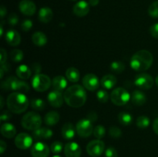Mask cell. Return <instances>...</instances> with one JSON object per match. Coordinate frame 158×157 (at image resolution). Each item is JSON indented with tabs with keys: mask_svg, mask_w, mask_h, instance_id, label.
<instances>
[{
	"mask_svg": "<svg viewBox=\"0 0 158 157\" xmlns=\"http://www.w3.org/2000/svg\"><path fill=\"white\" fill-rule=\"evenodd\" d=\"M64 101L73 108L82 107L86 103L87 95L85 89L80 85H73L66 89L63 94Z\"/></svg>",
	"mask_w": 158,
	"mask_h": 157,
	"instance_id": "obj_1",
	"label": "cell"
},
{
	"mask_svg": "<svg viewBox=\"0 0 158 157\" xmlns=\"http://www.w3.org/2000/svg\"><path fill=\"white\" fill-rule=\"evenodd\" d=\"M154 62L152 54L148 50H140L131 57L130 65L137 72H144L151 68Z\"/></svg>",
	"mask_w": 158,
	"mask_h": 157,
	"instance_id": "obj_2",
	"label": "cell"
},
{
	"mask_svg": "<svg viewBox=\"0 0 158 157\" xmlns=\"http://www.w3.org/2000/svg\"><path fill=\"white\" fill-rule=\"evenodd\" d=\"M8 109L13 113L20 114L29 107V101L24 93L19 92H12L6 100Z\"/></svg>",
	"mask_w": 158,
	"mask_h": 157,
	"instance_id": "obj_3",
	"label": "cell"
},
{
	"mask_svg": "<svg viewBox=\"0 0 158 157\" xmlns=\"http://www.w3.org/2000/svg\"><path fill=\"white\" fill-rule=\"evenodd\" d=\"M42 120L40 114L35 112H29L23 115L21 124L24 129L30 131H35L41 127Z\"/></svg>",
	"mask_w": 158,
	"mask_h": 157,
	"instance_id": "obj_4",
	"label": "cell"
},
{
	"mask_svg": "<svg viewBox=\"0 0 158 157\" xmlns=\"http://www.w3.org/2000/svg\"><path fill=\"white\" fill-rule=\"evenodd\" d=\"M52 85L50 78L45 74H37L32 79V88L37 92H45L48 90Z\"/></svg>",
	"mask_w": 158,
	"mask_h": 157,
	"instance_id": "obj_5",
	"label": "cell"
},
{
	"mask_svg": "<svg viewBox=\"0 0 158 157\" xmlns=\"http://www.w3.org/2000/svg\"><path fill=\"white\" fill-rule=\"evenodd\" d=\"M110 99L114 105L118 106H122L126 105L131 99V95L127 90L121 87L114 89L111 92Z\"/></svg>",
	"mask_w": 158,
	"mask_h": 157,
	"instance_id": "obj_6",
	"label": "cell"
},
{
	"mask_svg": "<svg viewBox=\"0 0 158 157\" xmlns=\"http://www.w3.org/2000/svg\"><path fill=\"white\" fill-rule=\"evenodd\" d=\"M94 129L93 123L87 119H83L80 120L76 126L77 133L82 138H87L90 136L94 132Z\"/></svg>",
	"mask_w": 158,
	"mask_h": 157,
	"instance_id": "obj_7",
	"label": "cell"
},
{
	"mask_svg": "<svg viewBox=\"0 0 158 157\" xmlns=\"http://www.w3.org/2000/svg\"><path fill=\"white\" fill-rule=\"evenodd\" d=\"M154 78L150 74L141 72L136 75L134 84L142 89H149L154 86Z\"/></svg>",
	"mask_w": 158,
	"mask_h": 157,
	"instance_id": "obj_8",
	"label": "cell"
},
{
	"mask_svg": "<svg viewBox=\"0 0 158 157\" xmlns=\"http://www.w3.org/2000/svg\"><path fill=\"white\" fill-rule=\"evenodd\" d=\"M105 144L100 139H95L89 142L86 146V152L90 156L98 157L104 152Z\"/></svg>",
	"mask_w": 158,
	"mask_h": 157,
	"instance_id": "obj_9",
	"label": "cell"
},
{
	"mask_svg": "<svg viewBox=\"0 0 158 157\" xmlns=\"http://www.w3.org/2000/svg\"><path fill=\"white\" fill-rule=\"evenodd\" d=\"M32 137L26 132L19 133L15 139V145L19 149H27L32 145Z\"/></svg>",
	"mask_w": 158,
	"mask_h": 157,
	"instance_id": "obj_10",
	"label": "cell"
},
{
	"mask_svg": "<svg viewBox=\"0 0 158 157\" xmlns=\"http://www.w3.org/2000/svg\"><path fill=\"white\" fill-rule=\"evenodd\" d=\"M31 155L32 157H48L49 155V148L46 143L38 142L31 148Z\"/></svg>",
	"mask_w": 158,
	"mask_h": 157,
	"instance_id": "obj_11",
	"label": "cell"
},
{
	"mask_svg": "<svg viewBox=\"0 0 158 157\" xmlns=\"http://www.w3.org/2000/svg\"><path fill=\"white\" fill-rule=\"evenodd\" d=\"M83 85L87 90L95 91L100 86V81L97 75L93 73H89L83 77Z\"/></svg>",
	"mask_w": 158,
	"mask_h": 157,
	"instance_id": "obj_12",
	"label": "cell"
},
{
	"mask_svg": "<svg viewBox=\"0 0 158 157\" xmlns=\"http://www.w3.org/2000/svg\"><path fill=\"white\" fill-rule=\"evenodd\" d=\"M47 99L50 106L54 108H60L63 106L64 96L61 92L53 89L48 94Z\"/></svg>",
	"mask_w": 158,
	"mask_h": 157,
	"instance_id": "obj_13",
	"label": "cell"
},
{
	"mask_svg": "<svg viewBox=\"0 0 158 157\" xmlns=\"http://www.w3.org/2000/svg\"><path fill=\"white\" fill-rule=\"evenodd\" d=\"M19 9L23 15L31 16L35 13L36 6L35 3L30 0H22L19 4Z\"/></svg>",
	"mask_w": 158,
	"mask_h": 157,
	"instance_id": "obj_14",
	"label": "cell"
},
{
	"mask_svg": "<svg viewBox=\"0 0 158 157\" xmlns=\"http://www.w3.org/2000/svg\"><path fill=\"white\" fill-rule=\"evenodd\" d=\"M64 153L66 157H80L81 148L78 143L70 142L66 143L64 147Z\"/></svg>",
	"mask_w": 158,
	"mask_h": 157,
	"instance_id": "obj_15",
	"label": "cell"
},
{
	"mask_svg": "<svg viewBox=\"0 0 158 157\" xmlns=\"http://www.w3.org/2000/svg\"><path fill=\"white\" fill-rule=\"evenodd\" d=\"M73 13L78 17H84L89 13V4L84 0L79 1L78 2L74 5L73 8Z\"/></svg>",
	"mask_w": 158,
	"mask_h": 157,
	"instance_id": "obj_16",
	"label": "cell"
},
{
	"mask_svg": "<svg viewBox=\"0 0 158 157\" xmlns=\"http://www.w3.org/2000/svg\"><path fill=\"white\" fill-rule=\"evenodd\" d=\"M6 40L11 46H17L21 42L20 34L15 29H9L6 33Z\"/></svg>",
	"mask_w": 158,
	"mask_h": 157,
	"instance_id": "obj_17",
	"label": "cell"
},
{
	"mask_svg": "<svg viewBox=\"0 0 158 157\" xmlns=\"http://www.w3.org/2000/svg\"><path fill=\"white\" fill-rule=\"evenodd\" d=\"M53 135V132L50 129L46 127H40V129L33 131L32 132V137L35 140L40 139H49Z\"/></svg>",
	"mask_w": 158,
	"mask_h": 157,
	"instance_id": "obj_18",
	"label": "cell"
},
{
	"mask_svg": "<svg viewBox=\"0 0 158 157\" xmlns=\"http://www.w3.org/2000/svg\"><path fill=\"white\" fill-rule=\"evenodd\" d=\"M76 132H77V129L74 127L73 125L71 123H66L63 125L62 128V136L64 139L71 140L75 137Z\"/></svg>",
	"mask_w": 158,
	"mask_h": 157,
	"instance_id": "obj_19",
	"label": "cell"
},
{
	"mask_svg": "<svg viewBox=\"0 0 158 157\" xmlns=\"http://www.w3.org/2000/svg\"><path fill=\"white\" fill-rule=\"evenodd\" d=\"M39 20L43 23H48L52 20L53 17V12L49 7H43L39 11Z\"/></svg>",
	"mask_w": 158,
	"mask_h": 157,
	"instance_id": "obj_20",
	"label": "cell"
},
{
	"mask_svg": "<svg viewBox=\"0 0 158 157\" xmlns=\"http://www.w3.org/2000/svg\"><path fill=\"white\" fill-rule=\"evenodd\" d=\"M0 131L3 136L8 139H12L16 134V129L14 125L9 123H6L2 125Z\"/></svg>",
	"mask_w": 158,
	"mask_h": 157,
	"instance_id": "obj_21",
	"label": "cell"
},
{
	"mask_svg": "<svg viewBox=\"0 0 158 157\" xmlns=\"http://www.w3.org/2000/svg\"><path fill=\"white\" fill-rule=\"evenodd\" d=\"M117 83V79L114 75L108 74L105 75L102 77L100 80V84L104 89H111L116 86Z\"/></svg>",
	"mask_w": 158,
	"mask_h": 157,
	"instance_id": "obj_22",
	"label": "cell"
},
{
	"mask_svg": "<svg viewBox=\"0 0 158 157\" xmlns=\"http://www.w3.org/2000/svg\"><path fill=\"white\" fill-rule=\"evenodd\" d=\"M52 86L55 90L62 92V91L65 90L67 86V80L62 75H57L52 78Z\"/></svg>",
	"mask_w": 158,
	"mask_h": 157,
	"instance_id": "obj_23",
	"label": "cell"
},
{
	"mask_svg": "<svg viewBox=\"0 0 158 157\" xmlns=\"http://www.w3.org/2000/svg\"><path fill=\"white\" fill-rule=\"evenodd\" d=\"M131 101L136 106H143L147 102V96L142 91L135 90L131 95Z\"/></svg>",
	"mask_w": 158,
	"mask_h": 157,
	"instance_id": "obj_24",
	"label": "cell"
},
{
	"mask_svg": "<svg viewBox=\"0 0 158 157\" xmlns=\"http://www.w3.org/2000/svg\"><path fill=\"white\" fill-rule=\"evenodd\" d=\"M60 119V114L56 111H50L47 112L44 117V123L47 126H55L59 123Z\"/></svg>",
	"mask_w": 158,
	"mask_h": 157,
	"instance_id": "obj_25",
	"label": "cell"
},
{
	"mask_svg": "<svg viewBox=\"0 0 158 157\" xmlns=\"http://www.w3.org/2000/svg\"><path fill=\"white\" fill-rule=\"evenodd\" d=\"M17 76L21 79H28L32 75V69L26 65H20L15 70Z\"/></svg>",
	"mask_w": 158,
	"mask_h": 157,
	"instance_id": "obj_26",
	"label": "cell"
},
{
	"mask_svg": "<svg viewBox=\"0 0 158 157\" xmlns=\"http://www.w3.org/2000/svg\"><path fill=\"white\" fill-rule=\"evenodd\" d=\"M18 78L15 76H9L2 82L1 88L4 91H15V86Z\"/></svg>",
	"mask_w": 158,
	"mask_h": 157,
	"instance_id": "obj_27",
	"label": "cell"
},
{
	"mask_svg": "<svg viewBox=\"0 0 158 157\" xmlns=\"http://www.w3.org/2000/svg\"><path fill=\"white\" fill-rule=\"evenodd\" d=\"M32 41L35 46H45L47 43V37L43 32H35L32 36Z\"/></svg>",
	"mask_w": 158,
	"mask_h": 157,
	"instance_id": "obj_28",
	"label": "cell"
},
{
	"mask_svg": "<svg viewBox=\"0 0 158 157\" xmlns=\"http://www.w3.org/2000/svg\"><path fill=\"white\" fill-rule=\"evenodd\" d=\"M66 77L71 83H77L80 78V73L75 67H69L66 71Z\"/></svg>",
	"mask_w": 158,
	"mask_h": 157,
	"instance_id": "obj_29",
	"label": "cell"
},
{
	"mask_svg": "<svg viewBox=\"0 0 158 157\" xmlns=\"http://www.w3.org/2000/svg\"><path fill=\"white\" fill-rule=\"evenodd\" d=\"M118 120L123 126H129L133 122V116L131 114L127 112H121L118 115Z\"/></svg>",
	"mask_w": 158,
	"mask_h": 157,
	"instance_id": "obj_30",
	"label": "cell"
},
{
	"mask_svg": "<svg viewBox=\"0 0 158 157\" xmlns=\"http://www.w3.org/2000/svg\"><path fill=\"white\" fill-rule=\"evenodd\" d=\"M29 89H30V87L27 83L19 79L17 80L15 86V91L22 92V93H26V92H29Z\"/></svg>",
	"mask_w": 158,
	"mask_h": 157,
	"instance_id": "obj_31",
	"label": "cell"
},
{
	"mask_svg": "<svg viewBox=\"0 0 158 157\" xmlns=\"http://www.w3.org/2000/svg\"><path fill=\"white\" fill-rule=\"evenodd\" d=\"M31 106L33 109L37 111H42L44 109L45 106H46V103L41 99L34 98L31 100L30 102Z\"/></svg>",
	"mask_w": 158,
	"mask_h": 157,
	"instance_id": "obj_32",
	"label": "cell"
},
{
	"mask_svg": "<svg viewBox=\"0 0 158 157\" xmlns=\"http://www.w3.org/2000/svg\"><path fill=\"white\" fill-rule=\"evenodd\" d=\"M10 58L14 62H19L24 58V54H23V51L20 49H15L11 51Z\"/></svg>",
	"mask_w": 158,
	"mask_h": 157,
	"instance_id": "obj_33",
	"label": "cell"
},
{
	"mask_svg": "<svg viewBox=\"0 0 158 157\" xmlns=\"http://www.w3.org/2000/svg\"><path fill=\"white\" fill-rule=\"evenodd\" d=\"M136 123L139 129H147L150 125V119L146 115H140L137 119Z\"/></svg>",
	"mask_w": 158,
	"mask_h": 157,
	"instance_id": "obj_34",
	"label": "cell"
},
{
	"mask_svg": "<svg viewBox=\"0 0 158 157\" xmlns=\"http://www.w3.org/2000/svg\"><path fill=\"white\" fill-rule=\"evenodd\" d=\"M110 69L115 73L120 74L124 71L125 65L120 61H114L110 64Z\"/></svg>",
	"mask_w": 158,
	"mask_h": 157,
	"instance_id": "obj_35",
	"label": "cell"
},
{
	"mask_svg": "<svg viewBox=\"0 0 158 157\" xmlns=\"http://www.w3.org/2000/svg\"><path fill=\"white\" fill-rule=\"evenodd\" d=\"M93 134L98 139H103L105 136V135H106V129H105L104 126H101V125H99V126H97L96 127H94Z\"/></svg>",
	"mask_w": 158,
	"mask_h": 157,
	"instance_id": "obj_36",
	"label": "cell"
},
{
	"mask_svg": "<svg viewBox=\"0 0 158 157\" xmlns=\"http://www.w3.org/2000/svg\"><path fill=\"white\" fill-rule=\"evenodd\" d=\"M148 13L152 18H158V1L154 2L148 8Z\"/></svg>",
	"mask_w": 158,
	"mask_h": 157,
	"instance_id": "obj_37",
	"label": "cell"
},
{
	"mask_svg": "<svg viewBox=\"0 0 158 157\" xmlns=\"http://www.w3.org/2000/svg\"><path fill=\"white\" fill-rule=\"evenodd\" d=\"M97 98L98 101L101 103H106L109 99V94L106 90L100 89V90L97 91Z\"/></svg>",
	"mask_w": 158,
	"mask_h": 157,
	"instance_id": "obj_38",
	"label": "cell"
},
{
	"mask_svg": "<svg viewBox=\"0 0 158 157\" xmlns=\"http://www.w3.org/2000/svg\"><path fill=\"white\" fill-rule=\"evenodd\" d=\"M63 149V144L62 142L60 141H55L51 144L50 149L52 151V152L53 153L57 154L60 153V152H62Z\"/></svg>",
	"mask_w": 158,
	"mask_h": 157,
	"instance_id": "obj_39",
	"label": "cell"
},
{
	"mask_svg": "<svg viewBox=\"0 0 158 157\" xmlns=\"http://www.w3.org/2000/svg\"><path fill=\"white\" fill-rule=\"evenodd\" d=\"M109 134L113 138H120L122 135L121 129L117 127V126H111L109 129Z\"/></svg>",
	"mask_w": 158,
	"mask_h": 157,
	"instance_id": "obj_40",
	"label": "cell"
},
{
	"mask_svg": "<svg viewBox=\"0 0 158 157\" xmlns=\"http://www.w3.org/2000/svg\"><path fill=\"white\" fill-rule=\"evenodd\" d=\"M32 26H33V23H32V20L25 19L24 21L22 22L21 28L22 29H23V31H24V32H29V31L32 28Z\"/></svg>",
	"mask_w": 158,
	"mask_h": 157,
	"instance_id": "obj_41",
	"label": "cell"
},
{
	"mask_svg": "<svg viewBox=\"0 0 158 157\" xmlns=\"http://www.w3.org/2000/svg\"><path fill=\"white\" fill-rule=\"evenodd\" d=\"M19 22V17L15 13H11L9 16L8 17V23L10 26H15L18 24Z\"/></svg>",
	"mask_w": 158,
	"mask_h": 157,
	"instance_id": "obj_42",
	"label": "cell"
},
{
	"mask_svg": "<svg viewBox=\"0 0 158 157\" xmlns=\"http://www.w3.org/2000/svg\"><path fill=\"white\" fill-rule=\"evenodd\" d=\"M105 156L106 157H118V153L115 148L110 146L105 151Z\"/></svg>",
	"mask_w": 158,
	"mask_h": 157,
	"instance_id": "obj_43",
	"label": "cell"
},
{
	"mask_svg": "<svg viewBox=\"0 0 158 157\" xmlns=\"http://www.w3.org/2000/svg\"><path fill=\"white\" fill-rule=\"evenodd\" d=\"M150 33L154 38H158V23L154 24L150 28Z\"/></svg>",
	"mask_w": 158,
	"mask_h": 157,
	"instance_id": "obj_44",
	"label": "cell"
},
{
	"mask_svg": "<svg viewBox=\"0 0 158 157\" xmlns=\"http://www.w3.org/2000/svg\"><path fill=\"white\" fill-rule=\"evenodd\" d=\"M11 118V113L7 110L2 111V112L1 113V115H0V119H1L2 122L7 121L9 119Z\"/></svg>",
	"mask_w": 158,
	"mask_h": 157,
	"instance_id": "obj_45",
	"label": "cell"
},
{
	"mask_svg": "<svg viewBox=\"0 0 158 157\" xmlns=\"http://www.w3.org/2000/svg\"><path fill=\"white\" fill-rule=\"evenodd\" d=\"M0 54H1V61H0V62H1V65H2L6 63V60H7V52L3 48H2L0 49Z\"/></svg>",
	"mask_w": 158,
	"mask_h": 157,
	"instance_id": "obj_46",
	"label": "cell"
},
{
	"mask_svg": "<svg viewBox=\"0 0 158 157\" xmlns=\"http://www.w3.org/2000/svg\"><path fill=\"white\" fill-rule=\"evenodd\" d=\"M86 119H89V121L92 122L93 123H95L97 120V115L95 112H90L87 114V116H86Z\"/></svg>",
	"mask_w": 158,
	"mask_h": 157,
	"instance_id": "obj_47",
	"label": "cell"
},
{
	"mask_svg": "<svg viewBox=\"0 0 158 157\" xmlns=\"http://www.w3.org/2000/svg\"><path fill=\"white\" fill-rule=\"evenodd\" d=\"M32 69V72L37 75V74H40V72H41V66L39 63H34L32 66V69Z\"/></svg>",
	"mask_w": 158,
	"mask_h": 157,
	"instance_id": "obj_48",
	"label": "cell"
},
{
	"mask_svg": "<svg viewBox=\"0 0 158 157\" xmlns=\"http://www.w3.org/2000/svg\"><path fill=\"white\" fill-rule=\"evenodd\" d=\"M6 148H7V145L5 143L3 140H1L0 141V153L3 154V152L6 151Z\"/></svg>",
	"mask_w": 158,
	"mask_h": 157,
	"instance_id": "obj_49",
	"label": "cell"
},
{
	"mask_svg": "<svg viewBox=\"0 0 158 157\" xmlns=\"http://www.w3.org/2000/svg\"><path fill=\"white\" fill-rule=\"evenodd\" d=\"M153 130L157 135H158V118L155 119L154 121L153 122Z\"/></svg>",
	"mask_w": 158,
	"mask_h": 157,
	"instance_id": "obj_50",
	"label": "cell"
},
{
	"mask_svg": "<svg viewBox=\"0 0 158 157\" xmlns=\"http://www.w3.org/2000/svg\"><path fill=\"white\" fill-rule=\"evenodd\" d=\"M6 13H7V9H6V8L4 6H2L1 8H0V15H1V18H4Z\"/></svg>",
	"mask_w": 158,
	"mask_h": 157,
	"instance_id": "obj_51",
	"label": "cell"
},
{
	"mask_svg": "<svg viewBox=\"0 0 158 157\" xmlns=\"http://www.w3.org/2000/svg\"><path fill=\"white\" fill-rule=\"evenodd\" d=\"M100 2V0H89V4L91 6H97Z\"/></svg>",
	"mask_w": 158,
	"mask_h": 157,
	"instance_id": "obj_52",
	"label": "cell"
},
{
	"mask_svg": "<svg viewBox=\"0 0 158 157\" xmlns=\"http://www.w3.org/2000/svg\"><path fill=\"white\" fill-rule=\"evenodd\" d=\"M0 99H1V109H2L4 106V99H3L2 96H0Z\"/></svg>",
	"mask_w": 158,
	"mask_h": 157,
	"instance_id": "obj_53",
	"label": "cell"
},
{
	"mask_svg": "<svg viewBox=\"0 0 158 157\" xmlns=\"http://www.w3.org/2000/svg\"><path fill=\"white\" fill-rule=\"evenodd\" d=\"M155 83H156V85L158 86V75L156 77V78H155Z\"/></svg>",
	"mask_w": 158,
	"mask_h": 157,
	"instance_id": "obj_54",
	"label": "cell"
},
{
	"mask_svg": "<svg viewBox=\"0 0 158 157\" xmlns=\"http://www.w3.org/2000/svg\"><path fill=\"white\" fill-rule=\"evenodd\" d=\"M52 157H61V156H60V155H53Z\"/></svg>",
	"mask_w": 158,
	"mask_h": 157,
	"instance_id": "obj_55",
	"label": "cell"
},
{
	"mask_svg": "<svg viewBox=\"0 0 158 157\" xmlns=\"http://www.w3.org/2000/svg\"><path fill=\"white\" fill-rule=\"evenodd\" d=\"M72 1H76V0H72Z\"/></svg>",
	"mask_w": 158,
	"mask_h": 157,
	"instance_id": "obj_56",
	"label": "cell"
}]
</instances>
